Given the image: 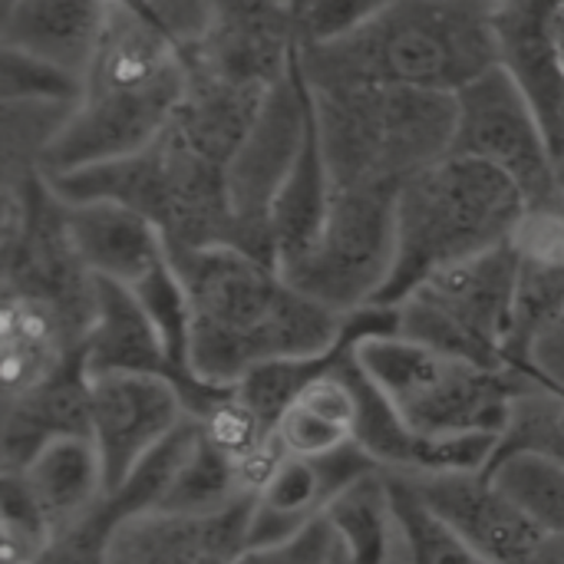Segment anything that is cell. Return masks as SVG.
<instances>
[{
  "label": "cell",
  "instance_id": "1",
  "mask_svg": "<svg viewBox=\"0 0 564 564\" xmlns=\"http://www.w3.org/2000/svg\"><path fill=\"white\" fill-rule=\"evenodd\" d=\"M165 248L192 307L188 370L212 387H235L264 364L327 357L350 334V314L314 301L251 251Z\"/></svg>",
  "mask_w": 564,
  "mask_h": 564
},
{
  "label": "cell",
  "instance_id": "2",
  "mask_svg": "<svg viewBox=\"0 0 564 564\" xmlns=\"http://www.w3.org/2000/svg\"><path fill=\"white\" fill-rule=\"evenodd\" d=\"M188 89L185 46L152 17L109 7L83 93L40 155L46 178L106 165L152 145Z\"/></svg>",
  "mask_w": 564,
  "mask_h": 564
},
{
  "label": "cell",
  "instance_id": "3",
  "mask_svg": "<svg viewBox=\"0 0 564 564\" xmlns=\"http://www.w3.org/2000/svg\"><path fill=\"white\" fill-rule=\"evenodd\" d=\"M496 0H393L357 33L301 50L307 83L459 93L499 66Z\"/></svg>",
  "mask_w": 564,
  "mask_h": 564
},
{
  "label": "cell",
  "instance_id": "4",
  "mask_svg": "<svg viewBox=\"0 0 564 564\" xmlns=\"http://www.w3.org/2000/svg\"><path fill=\"white\" fill-rule=\"evenodd\" d=\"M307 89L337 188L400 192L406 178L453 152L456 93L387 83H307Z\"/></svg>",
  "mask_w": 564,
  "mask_h": 564
},
{
  "label": "cell",
  "instance_id": "5",
  "mask_svg": "<svg viewBox=\"0 0 564 564\" xmlns=\"http://www.w3.org/2000/svg\"><path fill=\"white\" fill-rule=\"evenodd\" d=\"M525 195L496 165L449 152L403 182L393 221V271L373 301L397 307L423 278L509 245Z\"/></svg>",
  "mask_w": 564,
  "mask_h": 564
},
{
  "label": "cell",
  "instance_id": "6",
  "mask_svg": "<svg viewBox=\"0 0 564 564\" xmlns=\"http://www.w3.org/2000/svg\"><path fill=\"white\" fill-rule=\"evenodd\" d=\"M360 370L423 436H502L516 397L535 383L519 367H486L397 330L360 337Z\"/></svg>",
  "mask_w": 564,
  "mask_h": 564
},
{
  "label": "cell",
  "instance_id": "7",
  "mask_svg": "<svg viewBox=\"0 0 564 564\" xmlns=\"http://www.w3.org/2000/svg\"><path fill=\"white\" fill-rule=\"evenodd\" d=\"M516 284L519 254L512 245L440 268L393 307L397 334L486 367H512Z\"/></svg>",
  "mask_w": 564,
  "mask_h": 564
},
{
  "label": "cell",
  "instance_id": "8",
  "mask_svg": "<svg viewBox=\"0 0 564 564\" xmlns=\"http://www.w3.org/2000/svg\"><path fill=\"white\" fill-rule=\"evenodd\" d=\"M397 195L400 192L334 185L311 254L284 278L337 314L370 307L393 271Z\"/></svg>",
  "mask_w": 564,
  "mask_h": 564
},
{
  "label": "cell",
  "instance_id": "9",
  "mask_svg": "<svg viewBox=\"0 0 564 564\" xmlns=\"http://www.w3.org/2000/svg\"><path fill=\"white\" fill-rule=\"evenodd\" d=\"M453 152L506 172L525 195V205L558 195L549 129L522 83L502 63L456 93Z\"/></svg>",
  "mask_w": 564,
  "mask_h": 564
},
{
  "label": "cell",
  "instance_id": "10",
  "mask_svg": "<svg viewBox=\"0 0 564 564\" xmlns=\"http://www.w3.org/2000/svg\"><path fill=\"white\" fill-rule=\"evenodd\" d=\"M307 126H311V89L297 56L294 69L271 89L258 122L251 126L248 139L241 142L228 169L235 248L251 251L271 264H274L271 238H268L271 205L304 149Z\"/></svg>",
  "mask_w": 564,
  "mask_h": 564
},
{
  "label": "cell",
  "instance_id": "11",
  "mask_svg": "<svg viewBox=\"0 0 564 564\" xmlns=\"http://www.w3.org/2000/svg\"><path fill=\"white\" fill-rule=\"evenodd\" d=\"M89 406L106 492L122 489L145 456L155 453L192 416L182 387L152 373L89 377Z\"/></svg>",
  "mask_w": 564,
  "mask_h": 564
},
{
  "label": "cell",
  "instance_id": "12",
  "mask_svg": "<svg viewBox=\"0 0 564 564\" xmlns=\"http://www.w3.org/2000/svg\"><path fill=\"white\" fill-rule=\"evenodd\" d=\"M182 46L188 63L251 86H278L301 56L288 0H212L205 30Z\"/></svg>",
  "mask_w": 564,
  "mask_h": 564
},
{
  "label": "cell",
  "instance_id": "13",
  "mask_svg": "<svg viewBox=\"0 0 564 564\" xmlns=\"http://www.w3.org/2000/svg\"><path fill=\"white\" fill-rule=\"evenodd\" d=\"M393 479H400L453 535H459L492 564H525L545 539V532L502 492L486 469H449Z\"/></svg>",
  "mask_w": 564,
  "mask_h": 564
},
{
  "label": "cell",
  "instance_id": "14",
  "mask_svg": "<svg viewBox=\"0 0 564 564\" xmlns=\"http://www.w3.org/2000/svg\"><path fill=\"white\" fill-rule=\"evenodd\" d=\"M83 364L86 373H152L169 377L182 387L185 406L192 416L208 413L231 387H212L185 370L175 367V360L165 350L162 334L135 301V294L126 284H116L109 278H96V317L83 344Z\"/></svg>",
  "mask_w": 564,
  "mask_h": 564
},
{
  "label": "cell",
  "instance_id": "15",
  "mask_svg": "<svg viewBox=\"0 0 564 564\" xmlns=\"http://www.w3.org/2000/svg\"><path fill=\"white\" fill-rule=\"evenodd\" d=\"M254 499L241 496L218 512H135L116 529L109 564H235L248 549Z\"/></svg>",
  "mask_w": 564,
  "mask_h": 564
},
{
  "label": "cell",
  "instance_id": "16",
  "mask_svg": "<svg viewBox=\"0 0 564 564\" xmlns=\"http://www.w3.org/2000/svg\"><path fill=\"white\" fill-rule=\"evenodd\" d=\"M63 436L93 440L89 373L83 354L69 357L56 373L26 393L3 397L0 469H23L46 443Z\"/></svg>",
  "mask_w": 564,
  "mask_h": 564
},
{
  "label": "cell",
  "instance_id": "17",
  "mask_svg": "<svg viewBox=\"0 0 564 564\" xmlns=\"http://www.w3.org/2000/svg\"><path fill=\"white\" fill-rule=\"evenodd\" d=\"M63 212H66L73 245L96 278H109L116 284L132 288L169 254L162 228L149 215L122 202H112V198L66 202L63 198Z\"/></svg>",
  "mask_w": 564,
  "mask_h": 564
},
{
  "label": "cell",
  "instance_id": "18",
  "mask_svg": "<svg viewBox=\"0 0 564 564\" xmlns=\"http://www.w3.org/2000/svg\"><path fill=\"white\" fill-rule=\"evenodd\" d=\"M564 0H496V40L502 66L535 102L558 155V112L564 73L555 53V26Z\"/></svg>",
  "mask_w": 564,
  "mask_h": 564
},
{
  "label": "cell",
  "instance_id": "19",
  "mask_svg": "<svg viewBox=\"0 0 564 564\" xmlns=\"http://www.w3.org/2000/svg\"><path fill=\"white\" fill-rule=\"evenodd\" d=\"M17 473L26 479L53 535L83 519L106 496L99 449L89 436L53 440Z\"/></svg>",
  "mask_w": 564,
  "mask_h": 564
},
{
  "label": "cell",
  "instance_id": "20",
  "mask_svg": "<svg viewBox=\"0 0 564 564\" xmlns=\"http://www.w3.org/2000/svg\"><path fill=\"white\" fill-rule=\"evenodd\" d=\"M337 535V549L350 564H393L400 549V525L393 509V486L387 469L364 476L324 509Z\"/></svg>",
  "mask_w": 564,
  "mask_h": 564
},
{
  "label": "cell",
  "instance_id": "21",
  "mask_svg": "<svg viewBox=\"0 0 564 564\" xmlns=\"http://www.w3.org/2000/svg\"><path fill=\"white\" fill-rule=\"evenodd\" d=\"M241 496V482H238V466L218 453L198 430L195 423V436L188 453L182 456L162 502L155 509H169V512H218L231 502H238Z\"/></svg>",
  "mask_w": 564,
  "mask_h": 564
},
{
  "label": "cell",
  "instance_id": "22",
  "mask_svg": "<svg viewBox=\"0 0 564 564\" xmlns=\"http://www.w3.org/2000/svg\"><path fill=\"white\" fill-rule=\"evenodd\" d=\"M486 473L545 535H564V463L512 453L489 463Z\"/></svg>",
  "mask_w": 564,
  "mask_h": 564
},
{
  "label": "cell",
  "instance_id": "23",
  "mask_svg": "<svg viewBox=\"0 0 564 564\" xmlns=\"http://www.w3.org/2000/svg\"><path fill=\"white\" fill-rule=\"evenodd\" d=\"M512 453H532L564 463V393L549 390L535 380L516 397L492 463Z\"/></svg>",
  "mask_w": 564,
  "mask_h": 564
},
{
  "label": "cell",
  "instance_id": "24",
  "mask_svg": "<svg viewBox=\"0 0 564 564\" xmlns=\"http://www.w3.org/2000/svg\"><path fill=\"white\" fill-rule=\"evenodd\" d=\"M390 476V473H387ZM400 525V555L406 564H492L453 535L400 479L390 476Z\"/></svg>",
  "mask_w": 564,
  "mask_h": 564
},
{
  "label": "cell",
  "instance_id": "25",
  "mask_svg": "<svg viewBox=\"0 0 564 564\" xmlns=\"http://www.w3.org/2000/svg\"><path fill=\"white\" fill-rule=\"evenodd\" d=\"M135 294V301L142 304V311L149 314V321L155 324V330L165 340L169 357L175 360L178 370H188V330H192V307H188V291L172 264V258L165 254V261H159L142 281H135L129 288ZM195 377V373H192Z\"/></svg>",
  "mask_w": 564,
  "mask_h": 564
},
{
  "label": "cell",
  "instance_id": "26",
  "mask_svg": "<svg viewBox=\"0 0 564 564\" xmlns=\"http://www.w3.org/2000/svg\"><path fill=\"white\" fill-rule=\"evenodd\" d=\"M83 76L33 53L0 46V102H59L76 106Z\"/></svg>",
  "mask_w": 564,
  "mask_h": 564
},
{
  "label": "cell",
  "instance_id": "27",
  "mask_svg": "<svg viewBox=\"0 0 564 564\" xmlns=\"http://www.w3.org/2000/svg\"><path fill=\"white\" fill-rule=\"evenodd\" d=\"M564 307V271L519 261V284H516V307H512V340H509V364L522 370L525 347L532 337Z\"/></svg>",
  "mask_w": 564,
  "mask_h": 564
},
{
  "label": "cell",
  "instance_id": "28",
  "mask_svg": "<svg viewBox=\"0 0 564 564\" xmlns=\"http://www.w3.org/2000/svg\"><path fill=\"white\" fill-rule=\"evenodd\" d=\"M195 423H198L202 436H205L218 453H225L235 466H238L248 453H254L261 443H268L271 433H274V426H268V423L258 416V410H251V406L238 397L235 387H231L208 413L195 416Z\"/></svg>",
  "mask_w": 564,
  "mask_h": 564
},
{
  "label": "cell",
  "instance_id": "29",
  "mask_svg": "<svg viewBox=\"0 0 564 564\" xmlns=\"http://www.w3.org/2000/svg\"><path fill=\"white\" fill-rule=\"evenodd\" d=\"M393 0H294L301 50L344 40L380 17Z\"/></svg>",
  "mask_w": 564,
  "mask_h": 564
},
{
  "label": "cell",
  "instance_id": "30",
  "mask_svg": "<svg viewBox=\"0 0 564 564\" xmlns=\"http://www.w3.org/2000/svg\"><path fill=\"white\" fill-rule=\"evenodd\" d=\"M258 506L274 516H284L291 522H301V525L317 519L324 512V492H321L314 463L301 459V456H288L281 463V469L271 476V482L261 489Z\"/></svg>",
  "mask_w": 564,
  "mask_h": 564
},
{
  "label": "cell",
  "instance_id": "31",
  "mask_svg": "<svg viewBox=\"0 0 564 564\" xmlns=\"http://www.w3.org/2000/svg\"><path fill=\"white\" fill-rule=\"evenodd\" d=\"M512 251L519 261L542 264V268H558L564 271V195L545 202H529L512 238Z\"/></svg>",
  "mask_w": 564,
  "mask_h": 564
},
{
  "label": "cell",
  "instance_id": "32",
  "mask_svg": "<svg viewBox=\"0 0 564 564\" xmlns=\"http://www.w3.org/2000/svg\"><path fill=\"white\" fill-rule=\"evenodd\" d=\"M274 436H278V443L284 446L288 456H301V459H317L324 453H334V449L354 443V436L347 430H340L337 423H330L321 413L307 410L297 400H291V406L278 416Z\"/></svg>",
  "mask_w": 564,
  "mask_h": 564
},
{
  "label": "cell",
  "instance_id": "33",
  "mask_svg": "<svg viewBox=\"0 0 564 564\" xmlns=\"http://www.w3.org/2000/svg\"><path fill=\"white\" fill-rule=\"evenodd\" d=\"M337 562V535L324 512L307 522L294 539L264 545V549H245L235 564H334Z\"/></svg>",
  "mask_w": 564,
  "mask_h": 564
},
{
  "label": "cell",
  "instance_id": "34",
  "mask_svg": "<svg viewBox=\"0 0 564 564\" xmlns=\"http://www.w3.org/2000/svg\"><path fill=\"white\" fill-rule=\"evenodd\" d=\"M522 370L542 387L564 393V307L532 337L522 357Z\"/></svg>",
  "mask_w": 564,
  "mask_h": 564
},
{
  "label": "cell",
  "instance_id": "35",
  "mask_svg": "<svg viewBox=\"0 0 564 564\" xmlns=\"http://www.w3.org/2000/svg\"><path fill=\"white\" fill-rule=\"evenodd\" d=\"M525 564H564V535H545Z\"/></svg>",
  "mask_w": 564,
  "mask_h": 564
},
{
  "label": "cell",
  "instance_id": "36",
  "mask_svg": "<svg viewBox=\"0 0 564 564\" xmlns=\"http://www.w3.org/2000/svg\"><path fill=\"white\" fill-rule=\"evenodd\" d=\"M109 7H122V10H132V13H142V17H152V20H159L155 17V7H152V0H106ZM162 23V20H159Z\"/></svg>",
  "mask_w": 564,
  "mask_h": 564
},
{
  "label": "cell",
  "instance_id": "37",
  "mask_svg": "<svg viewBox=\"0 0 564 564\" xmlns=\"http://www.w3.org/2000/svg\"><path fill=\"white\" fill-rule=\"evenodd\" d=\"M555 53H558V66H562L564 73V10L562 17H558V26H555Z\"/></svg>",
  "mask_w": 564,
  "mask_h": 564
},
{
  "label": "cell",
  "instance_id": "38",
  "mask_svg": "<svg viewBox=\"0 0 564 564\" xmlns=\"http://www.w3.org/2000/svg\"><path fill=\"white\" fill-rule=\"evenodd\" d=\"M555 178H558V192L564 195V149L555 155Z\"/></svg>",
  "mask_w": 564,
  "mask_h": 564
},
{
  "label": "cell",
  "instance_id": "39",
  "mask_svg": "<svg viewBox=\"0 0 564 564\" xmlns=\"http://www.w3.org/2000/svg\"><path fill=\"white\" fill-rule=\"evenodd\" d=\"M564 149V99H562V112H558V152Z\"/></svg>",
  "mask_w": 564,
  "mask_h": 564
},
{
  "label": "cell",
  "instance_id": "40",
  "mask_svg": "<svg viewBox=\"0 0 564 564\" xmlns=\"http://www.w3.org/2000/svg\"><path fill=\"white\" fill-rule=\"evenodd\" d=\"M334 564H350L347 558H344V555H340V549H337V562H334Z\"/></svg>",
  "mask_w": 564,
  "mask_h": 564
},
{
  "label": "cell",
  "instance_id": "41",
  "mask_svg": "<svg viewBox=\"0 0 564 564\" xmlns=\"http://www.w3.org/2000/svg\"><path fill=\"white\" fill-rule=\"evenodd\" d=\"M393 564H406L403 562V555H400V549H397V558H393Z\"/></svg>",
  "mask_w": 564,
  "mask_h": 564
},
{
  "label": "cell",
  "instance_id": "42",
  "mask_svg": "<svg viewBox=\"0 0 564 564\" xmlns=\"http://www.w3.org/2000/svg\"><path fill=\"white\" fill-rule=\"evenodd\" d=\"M288 3H291V0H288Z\"/></svg>",
  "mask_w": 564,
  "mask_h": 564
}]
</instances>
